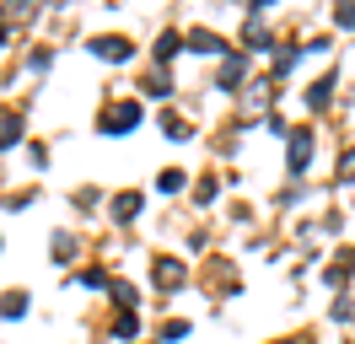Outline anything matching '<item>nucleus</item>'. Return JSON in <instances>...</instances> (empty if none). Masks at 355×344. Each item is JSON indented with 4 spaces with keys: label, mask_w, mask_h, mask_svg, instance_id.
<instances>
[{
    "label": "nucleus",
    "mask_w": 355,
    "mask_h": 344,
    "mask_svg": "<svg viewBox=\"0 0 355 344\" xmlns=\"http://www.w3.org/2000/svg\"><path fill=\"white\" fill-rule=\"evenodd\" d=\"M140 124V103H119L113 113H103V135H119V129Z\"/></svg>",
    "instance_id": "f257e3e1"
},
{
    "label": "nucleus",
    "mask_w": 355,
    "mask_h": 344,
    "mask_svg": "<svg viewBox=\"0 0 355 344\" xmlns=\"http://www.w3.org/2000/svg\"><path fill=\"white\" fill-rule=\"evenodd\" d=\"M130 49L135 43H124V38H97L92 43V54H103V60H130Z\"/></svg>",
    "instance_id": "f03ea898"
},
{
    "label": "nucleus",
    "mask_w": 355,
    "mask_h": 344,
    "mask_svg": "<svg viewBox=\"0 0 355 344\" xmlns=\"http://www.w3.org/2000/svg\"><path fill=\"white\" fill-rule=\"evenodd\" d=\"M312 162V140H307V129L302 135H291V172H302Z\"/></svg>",
    "instance_id": "7ed1b4c3"
},
{
    "label": "nucleus",
    "mask_w": 355,
    "mask_h": 344,
    "mask_svg": "<svg viewBox=\"0 0 355 344\" xmlns=\"http://www.w3.org/2000/svg\"><path fill=\"white\" fill-rule=\"evenodd\" d=\"M17 135H22V119L6 113V119H0V146H17Z\"/></svg>",
    "instance_id": "20e7f679"
},
{
    "label": "nucleus",
    "mask_w": 355,
    "mask_h": 344,
    "mask_svg": "<svg viewBox=\"0 0 355 344\" xmlns=\"http://www.w3.org/2000/svg\"><path fill=\"white\" fill-rule=\"evenodd\" d=\"M0 312H6V318H22V312H27V296H22V291H11V296L0 301Z\"/></svg>",
    "instance_id": "39448f33"
},
{
    "label": "nucleus",
    "mask_w": 355,
    "mask_h": 344,
    "mask_svg": "<svg viewBox=\"0 0 355 344\" xmlns=\"http://www.w3.org/2000/svg\"><path fill=\"white\" fill-rule=\"evenodd\" d=\"M189 43H194L200 54H216V49H221V38H216V33H194V38H189Z\"/></svg>",
    "instance_id": "423d86ee"
},
{
    "label": "nucleus",
    "mask_w": 355,
    "mask_h": 344,
    "mask_svg": "<svg viewBox=\"0 0 355 344\" xmlns=\"http://www.w3.org/2000/svg\"><path fill=\"white\" fill-rule=\"evenodd\" d=\"M156 189H162V194H173V189H183V172H162V178H156Z\"/></svg>",
    "instance_id": "0eeeda50"
},
{
    "label": "nucleus",
    "mask_w": 355,
    "mask_h": 344,
    "mask_svg": "<svg viewBox=\"0 0 355 344\" xmlns=\"http://www.w3.org/2000/svg\"><path fill=\"white\" fill-rule=\"evenodd\" d=\"M113 210H119V215H135V210H140V194H119V205H113Z\"/></svg>",
    "instance_id": "6e6552de"
},
{
    "label": "nucleus",
    "mask_w": 355,
    "mask_h": 344,
    "mask_svg": "<svg viewBox=\"0 0 355 344\" xmlns=\"http://www.w3.org/2000/svg\"><path fill=\"white\" fill-rule=\"evenodd\" d=\"M307 103H312V108H323V103H329V81H312V92H307Z\"/></svg>",
    "instance_id": "1a4fd4ad"
},
{
    "label": "nucleus",
    "mask_w": 355,
    "mask_h": 344,
    "mask_svg": "<svg viewBox=\"0 0 355 344\" xmlns=\"http://www.w3.org/2000/svg\"><path fill=\"white\" fill-rule=\"evenodd\" d=\"M334 22H339V27H355V6H339V11H334Z\"/></svg>",
    "instance_id": "9d476101"
},
{
    "label": "nucleus",
    "mask_w": 355,
    "mask_h": 344,
    "mask_svg": "<svg viewBox=\"0 0 355 344\" xmlns=\"http://www.w3.org/2000/svg\"><path fill=\"white\" fill-rule=\"evenodd\" d=\"M350 172H355V150H350V156H345V178H350Z\"/></svg>",
    "instance_id": "9b49d317"
},
{
    "label": "nucleus",
    "mask_w": 355,
    "mask_h": 344,
    "mask_svg": "<svg viewBox=\"0 0 355 344\" xmlns=\"http://www.w3.org/2000/svg\"><path fill=\"white\" fill-rule=\"evenodd\" d=\"M0 38H6V27H0Z\"/></svg>",
    "instance_id": "f8f14e48"
}]
</instances>
